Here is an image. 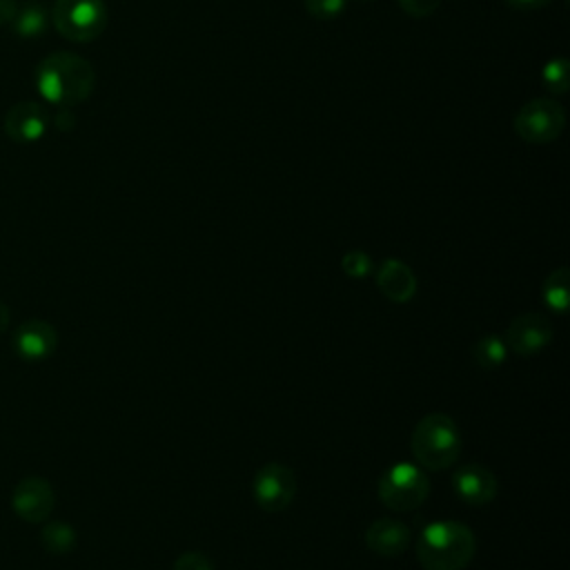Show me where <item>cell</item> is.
I'll use <instances>...</instances> for the list:
<instances>
[{
    "mask_svg": "<svg viewBox=\"0 0 570 570\" xmlns=\"http://www.w3.org/2000/svg\"><path fill=\"white\" fill-rule=\"evenodd\" d=\"M96 85V71L89 60L71 51H53L36 67L38 94L56 107L85 102Z\"/></svg>",
    "mask_w": 570,
    "mask_h": 570,
    "instance_id": "6da1fadb",
    "label": "cell"
},
{
    "mask_svg": "<svg viewBox=\"0 0 570 570\" xmlns=\"http://www.w3.org/2000/svg\"><path fill=\"white\" fill-rule=\"evenodd\" d=\"M474 552V532L459 521H432L416 541V559L423 570H463Z\"/></svg>",
    "mask_w": 570,
    "mask_h": 570,
    "instance_id": "7a4b0ae2",
    "label": "cell"
},
{
    "mask_svg": "<svg viewBox=\"0 0 570 570\" xmlns=\"http://www.w3.org/2000/svg\"><path fill=\"white\" fill-rule=\"evenodd\" d=\"M461 445L459 425L443 412L425 414L410 436V450L416 463L430 472L452 468L461 454Z\"/></svg>",
    "mask_w": 570,
    "mask_h": 570,
    "instance_id": "3957f363",
    "label": "cell"
},
{
    "mask_svg": "<svg viewBox=\"0 0 570 570\" xmlns=\"http://www.w3.org/2000/svg\"><path fill=\"white\" fill-rule=\"evenodd\" d=\"M430 494V481L421 465L399 461L379 479V499L394 512L416 510Z\"/></svg>",
    "mask_w": 570,
    "mask_h": 570,
    "instance_id": "277c9868",
    "label": "cell"
},
{
    "mask_svg": "<svg viewBox=\"0 0 570 570\" xmlns=\"http://www.w3.org/2000/svg\"><path fill=\"white\" fill-rule=\"evenodd\" d=\"M512 129L528 145L554 142L566 129V109L554 98H532L517 109Z\"/></svg>",
    "mask_w": 570,
    "mask_h": 570,
    "instance_id": "5b68a950",
    "label": "cell"
},
{
    "mask_svg": "<svg viewBox=\"0 0 570 570\" xmlns=\"http://www.w3.org/2000/svg\"><path fill=\"white\" fill-rule=\"evenodd\" d=\"M51 24L71 42H91L107 27V7L102 0H56Z\"/></svg>",
    "mask_w": 570,
    "mask_h": 570,
    "instance_id": "8992f818",
    "label": "cell"
},
{
    "mask_svg": "<svg viewBox=\"0 0 570 570\" xmlns=\"http://www.w3.org/2000/svg\"><path fill=\"white\" fill-rule=\"evenodd\" d=\"M296 497V476L283 463H265L254 476V499L265 512H281Z\"/></svg>",
    "mask_w": 570,
    "mask_h": 570,
    "instance_id": "52a82bcc",
    "label": "cell"
},
{
    "mask_svg": "<svg viewBox=\"0 0 570 570\" xmlns=\"http://www.w3.org/2000/svg\"><path fill=\"white\" fill-rule=\"evenodd\" d=\"M53 505V488L42 476H24L11 492V508L27 523H42L51 514Z\"/></svg>",
    "mask_w": 570,
    "mask_h": 570,
    "instance_id": "ba28073f",
    "label": "cell"
},
{
    "mask_svg": "<svg viewBox=\"0 0 570 570\" xmlns=\"http://www.w3.org/2000/svg\"><path fill=\"white\" fill-rule=\"evenodd\" d=\"M503 341L508 350L521 356H532L552 341V325L543 314L525 312L510 321Z\"/></svg>",
    "mask_w": 570,
    "mask_h": 570,
    "instance_id": "9c48e42d",
    "label": "cell"
},
{
    "mask_svg": "<svg viewBox=\"0 0 570 570\" xmlns=\"http://www.w3.org/2000/svg\"><path fill=\"white\" fill-rule=\"evenodd\" d=\"M49 120V111L40 102L22 100L4 114V134L18 145H33L47 134Z\"/></svg>",
    "mask_w": 570,
    "mask_h": 570,
    "instance_id": "30bf717a",
    "label": "cell"
},
{
    "mask_svg": "<svg viewBox=\"0 0 570 570\" xmlns=\"http://www.w3.org/2000/svg\"><path fill=\"white\" fill-rule=\"evenodd\" d=\"M452 488L463 503L481 508L497 497L499 483L494 472L488 470L485 465L465 463L452 474Z\"/></svg>",
    "mask_w": 570,
    "mask_h": 570,
    "instance_id": "8fae6325",
    "label": "cell"
},
{
    "mask_svg": "<svg viewBox=\"0 0 570 570\" xmlns=\"http://www.w3.org/2000/svg\"><path fill=\"white\" fill-rule=\"evenodd\" d=\"M58 347V332L51 323L31 318L16 327L13 332V350L24 361H45Z\"/></svg>",
    "mask_w": 570,
    "mask_h": 570,
    "instance_id": "7c38bea8",
    "label": "cell"
},
{
    "mask_svg": "<svg viewBox=\"0 0 570 570\" xmlns=\"http://www.w3.org/2000/svg\"><path fill=\"white\" fill-rule=\"evenodd\" d=\"M376 287L392 303H407L416 294V276L410 265L399 258H385L374 274Z\"/></svg>",
    "mask_w": 570,
    "mask_h": 570,
    "instance_id": "4fadbf2b",
    "label": "cell"
},
{
    "mask_svg": "<svg viewBox=\"0 0 570 570\" xmlns=\"http://www.w3.org/2000/svg\"><path fill=\"white\" fill-rule=\"evenodd\" d=\"M412 530L396 519H376L365 530V546L379 557H399L407 550Z\"/></svg>",
    "mask_w": 570,
    "mask_h": 570,
    "instance_id": "5bb4252c",
    "label": "cell"
},
{
    "mask_svg": "<svg viewBox=\"0 0 570 570\" xmlns=\"http://www.w3.org/2000/svg\"><path fill=\"white\" fill-rule=\"evenodd\" d=\"M49 24H51V11L40 0H27L18 4V11L9 22L11 31L22 40H33L45 36Z\"/></svg>",
    "mask_w": 570,
    "mask_h": 570,
    "instance_id": "9a60e30c",
    "label": "cell"
},
{
    "mask_svg": "<svg viewBox=\"0 0 570 570\" xmlns=\"http://www.w3.org/2000/svg\"><path fill=\"white\" fill-rule=\"evenodd\" d=\"M472 358L481 370H497L508 358V345L499 334H485L472 345Z\"/></svg>",
    "mask_w": 570,
    "mask_h": 570,
    "instance_id": "2e32d148",
    "label": "cell"
},
{
    "mask_svg": "<svg viewBox=\"0 0 570 570\" xmlns=\"http://www.w3.org/2000/svg\"><path fill=\"white\" fill-rule=\"evenodd\" d=\"M568 285H570V269L568 267H559V269L550 272L548 278L543 281V301L557 314L568 312V301H570Z\"/></svg>",
    "mask_w": 570,
    "mask_h": 570,
    "instance_id": "e0dca14e",
    "label": "cell"
},
{
    "mask_svg": "<svg viewBox=\"0 0 570 570\" xmlns=\"http://www.w3.org/2000/svg\"><path fill=\"white\" fill-rule=\"evenodd\" d=\"M42 546L53 554H65L76 546V530L67 521H51L40 530Z\"/></svg>",
    "mask_w": 570,
    "mask_h": 570,
    "instance_id": "ac0fdd59",
    "label": "cell"
},
{
    "mask_svg": "<svg viewBox=\"0 0 570 570\" xmlns=\"http://www.w3.org/2000/svg\"><path fill=\"white\" fill-rule=\"evenodd\" d=\"M541 80L543 87L552 94H566L568 85H570V62L563 56H557L552 60L546 62L543 71H541Z\"/></svg>",
    "mask_w": 570,
    "mask_h": 570,
    "instance_id": "d6986e66",
    "label": "cell"
},
{
    "mask_svg": "<svg viewBox=\"0 0 570 570\" xmlns=\"http://www.w3.org/2000/svg\"><path fill=\"white\" fill-rule=\"evenodd\" d=\"M341 269L350 276V278H365L372 274L374 263L370 258L367 252L363 249H350L343 258H341Z\"/></svg>",
    "mask_w": 570,
    "mask_h": 570,
    "instance_id": "ffe728a7",
    "label": "cell"
},
{
    "mask_svg": "<svg viewBox=\"0 0 570 570\" xmlns=\"http://www.w3.org/2000/svg\"><path fill=\"white\" fill-rule=\"evenodd\" d=\"M303 7L314 20H336L345 11L347 0H303Z\"/></svg>",
    "mask_w": 570,
    "mask_h": 570,
    "instance_id": "44dd1931",
    "label": "cell"
},
{
    "mask_svg": "<svg viewBox=\"0 0 570 570\" xmlns=\"http://www.w3.org/2000/svg\"><path fill=\"white\" fill-rule=\"evenodd\" d=\"M171 570H216L212 559L200 550H189L176 557Z\"/></svg>",
    "mask_w": 570,
    "mask_h": 570,
    "instance_id": "7402d4cb",
    "label": "cell"
},
{
    "mask_svg": "<svg viewBox=\"0 0 570 570\" xmlns=\"http://www.w3.org/2000/svg\"><path fill=\"white\" fill-rule=\"evenodd\" d=\"M396 4L401 7V11L405 16L421 20V18L432 16L439 9L441 0H396Z\"/></svg>",
    "mask_w": 570,
    "mask_h": 570,
    "instance_id": "603a6c76",
    "label": "cell"
},
{
    "mask_svg": "<svg viewBox=\"0 0 570 570\" xmlns=\"http://www.w3.org/2000/svg\"><path fill=\"white\" fill-rule=\"evenodd\" d=\"M73 122H76V116H73L71 107H58V111L53 114V125H56V129L69 131V129L73 127Z\"/></svg>",
    "mask_w": 570,
    "mask_h": 570,
    "instance_id": "cb8c5ba5",
    "label": "cell"
},
{
    "mask_svg": "<svg viewBox=\"0 0 570 570\" xmlns=\"http://www.w3.org/2000/svg\"><path fill=\"white\" fill-rule=\"evenodd\" d=\"M503 2L512 9H519V11H534V9L548 7L552 0H503Z\"/></svg>",
    "mask_w": 570,
    "mask_h": 570,
    "instance_id": "d4e9b609",
    "label": "cell"
},
{
    "mask_svg": "<svg viewBox=\"0 0 570 570\" xmlns=\"http://www.w3.org/2000/svg\"><path fill=\"white\" fill-rule=\"evenodd\" d=\"M18 11V0H0V27L9 24Z\"/></svg>",
    "mask_w": 570,
    "mask_h": 570,
    "instance_id": "484cf974",
    "label": "cell"
},
{
    "mask_svg": "<svg viewBox=\"0 0 570 570\" xmlns=\"http://www.w3.org/2000/svg\"><path fill=\"white\" fill-rule=\"evenodd\" d=\"M9 321H11V314H9V307L0 301V334L9 327Z\"/></svg>",
    "mask_w": 570,
    "mask_h": 570,
    "instance_id": "4316f807",
    "label": "cell"
},
{
    "mask_svg": "<svg viewBox=\"0 0 570 570\" xmlns=\"http://www.w3.org/2000/svg\"><path fill=\"white\" fill-rule=\"evenodd\" d=\"M363 2H370V0H363Z\"/></svg>",
    "mask_w": 570,
    "mask_h": 570,
    "instance_id": "83f0119b",
    "label": "cell"
}]
</instances>
